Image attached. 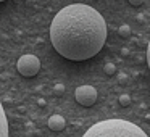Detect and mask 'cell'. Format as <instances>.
<instances>
[{
    "label": "cell",
    "mask_w": 150,
    "mask_h": 137,
    "mask_svg": "<svg viewBox=\"0 0 150 137\" xmlns=\"http://www.w3.org/2000/svg\"><path fill=\"white\" fill-rule=\"evenodd\" d=\"M147 63H149V68H150V42H149V49H147Z\"/></svg>",
    "instance_id": "12"
},
{
    "label": "cell",
    "mask_w": 150,
    "mask_h": 137,
    "mask_svg": "<svg viewBox=\"0 0 150 137\" xmlns=\"http://www.w3.org/2000/svg\"><path fill=\"white\" fill-rule=\"evenodd\" d=\"M103 71L107 73L108 76H111V74H115V73H116V66H115L113 63H107V65H105V68H103Z\"/></svg>",
    "instance_id": "9"
},
{
    "label": "cell",
    "mask_w": 150,
    "mask_h": 137,
    "mask_svg": "<svg viewBox=\"0 0 150 137\" xmlns=\"http://www.w3.org/2000/svg\"><path fill=\"white\" fill-rule=\"evenodd\" d=\"M74 98L82 107H92L97 102V89L94 85H79L74 90Z\"/></svg>",
    "instance_id": "4"
},
{
    "label": "cell",
    "mask_w": 150,
    "mask_h": 137,
    "mask_svg": "<svg viewBox=\"0 0 150 137\" xmlns=\"http://www.w3.org/2000/svg\"><path fill=\"white\" fill-rule=\"evenodd\" d=\"M37 103H39L40 107H44V105H45V100H44V98H39V100H37Z\"/></svg>",
    "instance_id": "13"
},
{
    "label": "cell",
    "mask_w": 150,
    "mask_h": 137,
    "mask_svg": "<svg viewBox=\"0 0 150 137\" xmlns=\"http://www.w3.org/2000/svg\"><path fill=\"white\" fill-rule=\"evenodd\" d=\"M82 137H149L137 124L126 119H105L91 126Z\"/></svg>",
    "instance_id": "2"
},
{
    "label": "cell",
    "mask_w": 150,
    "mask_h": 137,
    "mask_svg": "<svg viewBox=\"0 0 150 137\" xmlns=\"http://www.w3.org/2000/svg\"><path fill=\"white\" fill-rule=\"evenodd\" d=\"M118 102H120L121 107H129L132 100H131V97H129L127 94H121V95H120V98H118Z\"/></svg>",
    "instance_id": "7"
},
{
    "label": "cell",
    "mask_w": 150,
    "mask_h": 137,
    "mask_svg": "<svg viewBox=\"0 0 150 137\" xmlns=\"http://www.w3.org/2000/svg\"><path fill=\"white\" fill-rule=\"evenodd\" d=\"M49 129L55 131V132H58V131H63L66 126V121L65 118L62 116V114H52V116L49 118Z\"/></svg>",
    "instance_id": "5"
},
{
    "label": "cell",
    "mask_w": 150,
    "mask_h": 137,
    "mask_svg": "<svg viewBox=\"0 0 150 137\" xmlns=\"http://www.w3.org/2000/svg\"><path fill=\"white\" fill-rule=\"evenodd\" d=\"M0 2H5V0H0Z\"/></svg>",
    "instance_id": "14"
},
{
    "label": "cell",
    "mask_w": 150,
    "mask_h": 137,
    "mask_svg": "<svg viewBox=\"0 0 150 137\" xmlns=\"http://www.w3.org/2000/svg\"><path fill=\"white\" fill-rule=\"evenodd\" d=\"M129 4L134 5V7H139V5L144 4V0H129Z\"/></svg>",
    "instance_id": "11"
},
{
    "label": "cell",
    "mask_w": 150,
    "mask_h": 137,
    "mask_svg": "<svg viewBox=\"0 0 150 137\" xmlns=\"http://www.w3.org/2000/svg\"><path fill=\"white\" fill-rule=\"evenodd\" d=\"M53 92H55V95H62L63 92H65V85H63V84H55Z\"/></svg>",
    "instance_id": "10"
},
{
    "label": "cell",
    "mask_w": 150,
    "mask_h": 137,
    "mask_svg": "<svg viewBox=\"0 0 150 137\" xmlns=\"http://www.w3.org/2000/svg\"><path fill=\"white\" fill-rule=\"evenodd\" d=\"M107 32L103 16L84 4L62 8L50 24L53 49L71 61H84L95 56L103 49Z\"/></svg>",
    "instance_id": "1"
},
{
    "label": "cell",
    "mask_w": 150,
    "mask_h": 137,
    "mask_svg": "<svg viewBox=\"0 0 150 137\" xmlns=\"http://www.w3.org/2000/svg\"><path fill=\"white\" fill-rule=\"evenodd\" d=\"M118 34H120L121 37H129L131 36V28L127 26V24H123V26H120V29H118Z\"/></svg>",
    "instance_id": "8"
},
{
    "label": "cell",
    "mask_w": 150,
    "mask_h": 137,
    "mask_svg": "<svg viewBox=\"0 0 150 137\" xmlns=\"http://www.w3.org/2000/svg\"><path fill=\"white\" fill-rule=\"evenodd\" d=\"M0 137H8V121L2 103H0Z\"/></svg>",
    "instance_id": "6"
},
{
    "label": "cell",
    "mask_w": 150,
    "mask_h": 137,
    "mask_svg": "<svg viewBox=\"0 0 150 137\" xmlns=\"http://www.w3.org/2000/svg\"><path fill=\"white\" fill-rule=\"evenodd\" d=\"M16 69L21 76H24V78H34V76L40 71V61L36 55L28 53V55L20 56V60H18V63H16Z\"/></svg>",
    "instance_id": "3"
}]
</instances>
